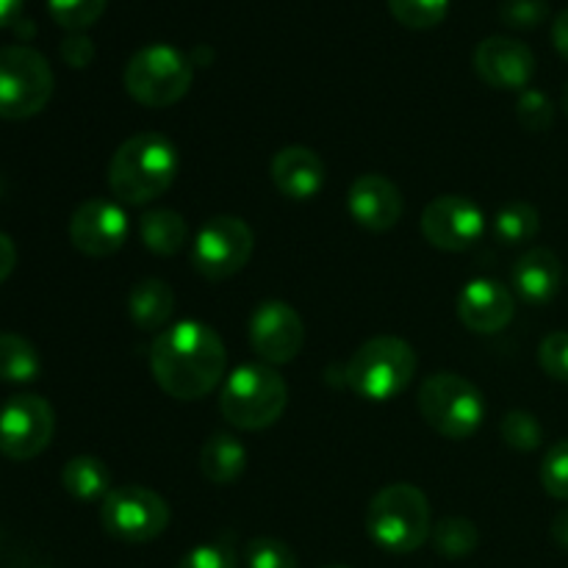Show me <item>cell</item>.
<instances>
[{
    "label": "cell",
    "instance_id": "74e56055",
    "mask_svg": "<svg viewBox=\"0 0 568 568\" xmlns=\"http://www.w3.org/2000/svg\"><path fill=\"white\" fill-rule=\"evenodd\" d=\"M552 44L560 55L568 61V9L560 11L552 22Z\"/></svg>",
    "mask_w": 568,
    "mask_h": 568
},
{
    "label": "cell",
    "instance_id": "7402d4cb",
    "mask_svg": "<svg viewBox=\"0 0 568 568\" xmlns=\"http://www.w3.org/2000/svg\"><path fill=\"white\" fill-rule=\"evenodd\" d=\"M61 486L78 503H98L111 494V471L94 455H75L61 469Z\"/></svg>",
    "mask_w": 568,
    "mask_h": 568
},
{
    "label": "cell",
    "instance_id": "e575fe53",
    "mask_svg": "<svg viewBox=\"0 0 568 568\" xmlns=\"http://www.w3.org/2000/svg\"><path fill=\"white\" fill-rule=\"evenodd\" d=\"M175 568H239V558L225 541H211L189 549Z\"/></svg>",
    "mask_w": 568,
    "mask_h": 568
},
{
    "label": "cell",
    "instance_id": "6da1fadb",
    "mask_svg": "<svg viewBox=\"0 0 568 568\" xmlns=\"http://www.w3.org/2000/svg\"><path fill=\"white\" fill-rule=\"evenodd\" d=\"M225 342L214 327L181 320L164 327L150 349V369L161 392L181 403L203 399L225 381Z\"/></svg>",
    "mask_w": 568,
    "mask_h": 568
},
{
    "label": "cell",
    "instance_id": "b9f144b4",
    "mask_svg": "<svg viewBox=\"0 0 568 568\" xmlns=\"http://www.w3.org/2000/svg\"><path fill=\"white\" fill-rule=\"evenodd\" d=\"M564 111L568 114V83H566V89H564Z\"/></svg>",
    "mask_w": 568,
    "mask_h": 568
},
{
    "label": "cell",
    "instance_id": "ab89813d",
    "mask_svg": "<svg viewBox=\"0 0 568 568\" xmlns=\"http://www.w3.org/2000/svg\"><path fill=\"white\" fill-rule=\"evenodd\" d=\"M552 541L568 552V508L560 510L552 519Z\"/></svg>",
    "mask_w": 568,
    "mask_h": 568
},
{
    "label": "cell",
    "instance_id": "83f0119b",
    "mask_svg": "<svg viewBox=\"0 0 568 568\" xmlns=\"http://www.w3.org/2000/svg\"><path fill=\"white\" fill-rule=\"evenodd\" d=\"M105 6H109V0H48L53 22L70 33L87 31L89 26H94L103 17Z\"/></svg>",
    "mask_w": 568,
    "mask_h": 568
},
{
    "label": "cell",
    "instance_id": "7bdbcfd3",
    "mask_svg": "<svg viewBox=\"0 0 568 568\" xmlns=\"http://www.w3.org/2000/svg\"><path fill=\"white\" fill-rule=\"evenodd\" d=\"M325 568H349V566H325Z\"/></svg>",
    "mask_w": 568,
    "mask_h": 568
},
{
    "label": "cell",
    "instance_id": "44dd1931",
    "mask_svg": "<svg viewBox=\"0 0 568 568\" xmlns=\"http://www.w3.org/2000/svg\"><path fill=\"white\" fill-rule=\"evenodd\" d=\"M200 471L214 486H233L247 469V449L231 433H214L200 449Z\"/></svg>",
    "mask_w": 568,
    "mask_h": 568
},
{
    "label": "cell",
    "instance_id": "ac0fdd59",
    "mask_svg": "<svg viewBox=\"0 0 568 568\" xmlns=\"http://www.w3.org/2000/svg\"><path fill=\"white\" fill-rule=\"evenodd\" d=\"M270 175L277 192L294 203H308V200L320 197L327 183L325 161L305 144H288V148L277 150Z\"/></svg>",
    "mask_w": 568,
    "mask_h": 568
},
{
    "label": "cell",
    "instance_id": "e0dca14e",
    "mask_svg": "<svg viewBox=\"0 0 568 568\" xmlns=\"http://www.w3.org/2000/svg\"><path fill=\"white\" fill-rule=\"evenodd\" d=\"M347 211L361 227L372 233H386L403 220V194L397 183L386 175L366 172L355 178L347 192Z\"/></svg>",
    "mask_w": 568,
    "mask_h": 568
},
{
    "label": "cell",
    "instance_id": "9a60e30c",
    "mask_svg": "<svg viewBox=\"0 0 568 568\" xmlns=\"http://www.w3.org/2000/svg\"><path fill=\"white\" fill-rule=\"evenodd\" d=\"M475 72L503 92H525L536 75V55L514 37H488L475 48Z\"/></svg>",
    "mask_w": 568,
    "mask_h": 568
},
{
    "label": "cell",
    "instance_id": "ba28073f",
    "mask_svg": "<svg viewBox=\"0 0 568 568\" xmlns=\"http://www.w3.org/2000/svg\"><path fill=\"white\" fill-rule=\"evenodd\" d=\"M53 70L39 50L28 44L0 48V120H28L50 103Z\"/></svg>",
    "mask_w": 568,
    "mask_h": 568
},
{
    "label": "cell",
    "instance_id": "1f68e13d",
    "mask_svg": "<svg viewBox=\"0 0 568 568\" xmlns=\"http://www.w3.org/2000/svg\"><path fill=\"white\" fill-rule=\"evenodd\" d=\"M541 486L549 497L568 503V438L552 444L544 455Z\"/></svg>",
    "mask_w": 568,
    "mask_h": 568
},
{
    "label": "cell",
    "instance_id": "4316f807",
    "mask_svg": "<svg viewBox=\"0 0 568 568\" xmlns=\"http://www.w3.org/2000/svg\"><path fill=\"white\" fill-rule=\"evenodd\" d=\"M388 11L410 31H430L447 20L449 0H388Z\"/></svg>",
    "mask_w": 568,
    "mask_h": 568
},
{
    "label": "cell",
    "instance_id": "9c48e42d",
    "mask_svg": "<svg viewBox=\"0 0 568 568\" xmlns=\"http://www.w3.org/2000/svg\"><path fill=\"white\" fill-rule=\"evenodd\" d=\"M100 521L116 541L148 544L170 527V505L144 486H120L100 503Z\"/></svg>",
    "mask_w": 568,
    "mask_h": 568
},
{
    "label": "cell",
    "instance_id": "ee69618b",
    "mask_svg": "<svg viewBox=\"0 0 568 568\" xmlns=\"http://www.w3.org/2000/svg\"><path fill=\"white\" fill-rule=\"evenodd\" d=\"M0 192H3V183H0Z\"/></svg>",
    "mask_w": 568,
    "mask_h": 568
},
{
    "label": "cell",
    "instance_id": "d6a6232c",
    "mask_svg": "<svg viewBox=\"0 0 568 568\" xmlns=\"http://www.w3.org/2000/svg\"><path fill=\"white\" fill-rule=\"evenodd\" d=\"M549 17L547 0H503L499 6V20L516 31H530L538 28Z\"/></svg>",
    "mask_w": 568,
    "mask_h": 568
},
{
    "label": "cell",
    "instance_id": "7a4b0ae2",
    "mask_svg": "<svg viewBox=\"0 0 568 568\" xmlns=\"http://www.w3.org/2000/svg\"><path fill=\"white\" fill-rule=\"evenodd\" d=\"M178 148L161 133H136L109 161V189L120 203L148 205L175 183Z\"/></svg>",
    "mask_w": 568,
    "mask_h": 568
},
{
    "label": "cell",
    "instance_id": "f546056e",
    "mask_svg": "<svg viewBox=\"0 0 568 568\" xmlns=\"http://www.w3.org/2000/svg\"><path fill=\"white\" fill-rule=\"evenodd\" d=\"M244 566L247 568H300L297 555L281 538L258 536L250 538L244 547Z\"/></svg>",
    "mask_w": 568,
    "mask_h": 568
},
{
    "label": "cell",
    "instance_id": "2e32d148",
    "mask_svg": "<svg viewBox=\"0 0 568 568\" xmlns=\"http://www.w3.org/2000/svg\"><path fill=\"white\" fill-rule=\"evenodd\" d=\"M516 314L514 292L505 283L494 277H475L466 283L458 294V320L469 327L471 333H491L505 331Z\"/></svg>",
    "mask_w": 568,
    "mask_h": 568
},
{
    "label": "cell",
    "instance_id": "8fae6325",
    "mask_svg": "<svg viewBox=\"0 0 568 568\" xmlns=\"http://www.w3.org/2000/svg\"><path fill=\"white\" fill-rule=\"evenodd\" d=\"M55 436L53 405L39 394H14L0 405V455L9 460H33Z\"/></svg>",
    "mask_w": 568,
    "mask_h": 568
},
{
    "label": "cell",
    "instance_id": "ffe728a7",
    "mask_svg": "<svg viewBox=\"0 0 568 568\" xmlns=\"http://www.w3.org/2000/svg\"><path fill=\"white\" fill-rule=\"evenodd\" d=\"M175 311V292L161 277H144L128 294V316L144 333H161Z\"/></svg>",
    "mask_w": 568,
    "mask_h": 568
},
{
    "label": "cell",
    "instance_id": "836d02e7",
    "mask_svg": "<svg viewBox=\"0 0 568 568\" xmlns=\"http://www.w3.org/2000/svg\"><path fill=\"white\" fill-rule=\"evenodd\" d=\"M538 364L547 372L552 381L568 383V333L558 331L544 336L541 347H538Z\"/></svg>",
    "mask_w": 568,
    "mask_h": 568
},
{
    "label": "cell",
    "instance_id": "f35d334b",
    "mask_svg": "<svg viewBox=\"0 0 568 568\" xmlns=\"http://www.w3.org/2000/svg\"><path fill=\"white\" fill-rule=\"evenodd\" d=\"M22 0H0V28H9L20 20Z\"/></svg>",
    "mask_w": 568,
    "mask_h": 568
},
{
    "label": "cell",
    "instance_id": "4dcf8cb0",
    "mask_svg": "<svg viewBox=\"0 0 568 568\" xmlns=\"http://www.w3.org/2000/svg\"><path fill=\"white\" fill-rule=\"evenodd\" d=\"M516 120H519L525 131L547 133L555 122L552 100L544 92H538V89H525V92H519V100H516Z\"/></svg>",
    "mask_w": 568,
    "mask_h": 568
},
{
    "label": "cell",
    "instance_id": "d4e9b609",
    "mask_svg": "<svg viewBox=\"0 0 568 568\" xmlns=\"http://www.w3.org/2000/svg\"><path fill=\"white\" fill-rule=\"evenodd\" d=\"M433 549H436L442 558L460 560L469 558L477 547H480V532H477V525L471 519H464V516H447L438 525H433L430 530Z\"/></svg>",
    "mask_w": 568,
    "mask_h": 568
},
{
    "label": "cell",
    "instance_id": "d6986e66",
    "mask_svg": "<svg viewBox=\"0 0 568 568\" xmlns=\"http://www.w3.org/2000/svg\"><path fill=\"white\" fill-rule=\"evenodd\" d=\"M560 281H564V266H560L558 255L547 247L527 250L510 270L514 292L527 305L552 303L555 294L560 292Z\"/></svg>",
    "mask_w": 568,
    "mask_h": 568
},
{
    "label": "cell",
    "instance_id": "5bb4252c",
    "mask_svg": "<svg viewBox=\"0 0 568 568\" xmlns=\"http://www.w3.org/2000/svg\"><path fill=\"white\" fill-rule=\"evenodd\" d=\"M131 233L125 209L114 200H87L70 216V242L89 258H105L122 250Z\"/></svg>",
    "mask_w": 568,
    "mask_h": 568
},
{
    "label": "cell",
    "instance_id": "277c9868",
    "mask_svg": "<svg viewBox=\"0 0 568 568\" xmlns=\"http://www.w3.org/2000/svg\"><path fill=\"white\" fill-rule=\"evenodd\" d=\"M286 405V381L266 364H244L222 381L220 414L239 430H266L281 419Z\"/></svg>",
    "mask_w": 568,
    "mask_h": 568
},
{
    "label": "cell",
    "instance_id": "d590c367",
    "mask_svg": "<svg viewBox=\"0 0 568 568\" xmlns=\"http://www.w3.org/2000/svg\"><path fill=\"white\" fill-rule=\"evenodd\" d=\"M59 50H61V59H64L70 67H75V70H83V67L92 64L94 59V42L83 31L67 33Z\"/></svg>",
    "mask_w": 568,
    "mask_h": 568
},
{
    "label": "cell",
    "instance_id": "5b68a950",
    "mask_svg": "<svg viewBox=\"0 0 568 568\" xmlns=\"http://www.w3.org/2000/svg\"><path fill=\"white\" fill-rule=\"evenodd\" d=\"M416 349L405 338L375 336L361 344L347 364V386L366 403H388L414 383Z\"/></svg>",
    "mask_w": 568,
    "mask_h": 568
},
{
    "label": "cell",
    "instance_id": "8992f818",
    "mask_svg": "<svg viewBox=\"0 0 568 568\" xmlns=\"http://www.w3.org/2000/svg\"><path fill=\"white\" fill-rule=\"evenodd\" d=\"M419 414L438 436L464 442L480 430L486 419V397L480 388L455 372H436L419 388Z\"/></svg>",
    "mask_w": 568,
    "mask_h": 568
},
{
    "label": "cell",
    "instance_id": "60d3db41",
    "mask_svg": "<svg viewBox=\"0 0 568 568\" xmlns=\"http://www.w3.org/2000/svg\"><path fill=\"white\" fill-rule=\"evenodd\" d=\"M11 28H14V33H17V37H22V39L33 37V22L22 20V17H20V20H17L14 26H11Z\"/></svg>",
    "mask_w": 568,
    "mask_h": 568
},
{
    "label": "cell",
    "instance_id": "f1b7e54d",
    "mask_svg": "<svg viewBox=\"0 0 568 568\" xmlns=\"http://www.w3.org/2000/svg\"><path fill=\"white\" fill-rule=\"evenodd\" d=\"M499 436L508 444L510 449H519V453H532V449L541 447L544 442V427L538 425V419L527 410H510L499 422Z\"/></svg>",
    "mask_w": 568,
    "mask_h": 568
},
{
    "label": "cell",
    "instance_id": "8d00e7d4",
    "mask_svg": "<svg viewBox=\"0 0 568 568\" xmlns=\"http://www.w3.org/2000/svg\"><path fill=\"white\" fill-rule=\"evenodd\" d=\"M14 266H17L14 242H11V236H6V233L0 231V283L9 281V275L14 272Z\"/></svg>",
    "mask_w": 568,
    "mask_h": 568
},
{
    "label": "cell",
    "instance_id": "3957f363",
    "mask_svg": "<svg viewBox=\"0 0 568 568\" xmlns=\"http://www.w3.org/2000/svg\"><path fill=\"white\" fill-rule=\"evenodd\" d=\"M430 503L410 483H392L372 497L366 510V532L392 555L416 552L430 538Z\"/></svg>",
    "mask_w": 568,
    "mask_h": 568
},
{
    "label": "cell",
    "instance_id": "cb8c5ba5",
    "mask_svg": "<svg viewBox=\"0 0 568 568\" xmlns=\"http://www.w3.org/2000/svg\"><path fill=\"white\" fill-rule=\"evenodd\" d=\"M42 372L39 349L20 333H0V381L33 383Z\"/></svg>",
    "mask_w": 568,
    "mask_h": 568
},
{
    "label": "cell",
    "instance_id": "4fadbf2b",
    "mask_svg": "<svg viewBox=\"0 0 568 568\" xmlns=\"http://www.w3.org/2000/svg\"><path fill=\"white\" fill-rule=\"evenodd\" d=\"M305 344V325L283 300H266L250 316V347L266 366L288 364Z\"/></svg>",
    "mask_w": 568,
    "mask_h": 568
},
{
    "label": "cell",
    "instance_id": "603a6c76",
    "mask_svg": "<svg viewBox=\"0 0 568 568\" xmlns=\"http://www.w3.org/2000/svg\"><path fill=\"white\" fill-rule=\"evenodd\" d=\"M142 244L155 255H175L189 242V225L183 214L172 209H153L139 220Z\"/></svg>",
    "mask_w": 568,
    "mask_h": 568
},
{
    "label": "cell",
    "instance_id": "52a82bcc",
    "mask_svg": "<svg viewBox=\"0 0 568 568\" xmlns=\"http://www.w3.org/2000/svg\"><path fill=\"white\" fill-rule=\"evenodd\" d=\"M194 81V61L172 44L136 50L122 72L125 92L144 109H170L186 98Z\"/></svg>",
    "mask_w": 568,
    "mask_h": 568
},
{
    "label": "cell",
    "instance_id": "30bf717a",
    "mask_svg": "<svg viewBox=\"0 0 568 568\" xmlns=\"http://www.w3.org/2000/svg\"><path fill=\"white\" fill-rule=\"evenodd\" d=\"M255 236L239 216H211L192 242V264L205 281L220 283L239 275L253 258Z\"/></svg>",
    "mask_w": 568,
    "mask_h": 568
},
{
    "label": "cell",
    "instance_id": "484cf974",
    "mask_svg": "<svg viewBox=\"0 0 568 568\" xmlns=\"http://www.w3.org/2000/svg\"><path fill=\"white\" fill-rule=\"evenodd\" d=\"M538 227H541V214H538L536 205L521 203V200L508 203L494 216V236L508 247L532 242L538 236Z\"/></svg>",
    "mask_w": 568,
    "mask_h": 568
},
{
    "label": "cell",
    "instance_id": "7c38bea8",
    "mask_svg": "<svg viewBox=\"0 0 568 568\" xmlns=\"http://www.w3.org/2000/svg\"><path fill=\"white\" fill-rule=\"evenodd\" d=\"M422 233L427 242L444 253H464L475 247L486 233V214L471 197L442 194L430 200L422 214Z\"/></svg>",
    "mask_w": 568,
    "mask_h": 568
}]
</instances>
